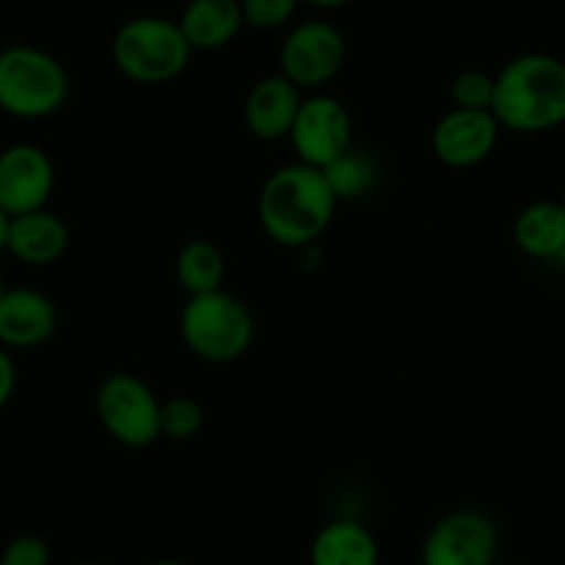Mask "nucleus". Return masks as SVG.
Masks as SVG:
<instances>
[{"mask_svg": "<svg viewBox=\"0 0 565 565\" xmlns=\"http://www.w3.org/2000/svg\"><path fill=\"white\" fill-rule=\"evenodd\" d=\"M497 565H513V563H497Z\"/></svg>", "mask_w": 565, "mask_h": 565, "instance_id": "32", "label": "nucleus"}, {"mask_svg": "<svg viewBox=\"0 0 565 565\" xmlns=\"http://www.w3.org/2000/svg\"><path fill=\"white\" fill-rule=\"evenodd\" d=\"M70 75L47 51L12 45L0 51V111L18 119H45L67 103Z\"/></svg>", "mask_w": 565, "mask_h": 565, "instance_id": "5", "label": "nucleus"}, {"mask_svg": "<svg viewBox=\"0 0 565 565\" xmlns=\"http://www.w3.org/2000/svg\"><path fill=\"white\" fill-rule=\"evenodd\" d=\"M70 247V227L53 211L40 209L31 214H20L9 220L7 253L20 264L51 266L62 260Z\"/></svg>", "mask_w": 565, "mask_h": 565, "instance_id": "14", "label": "nucleus"}, {"mask_svg": "<svg viewBox=\"0 0 565 565\" xmlns=\"http://www.w3.org/2000/svg\"><path fill=\"white\" fill-rule=\"evenodd\" d=\"M192 53L181 25L156 14L128 20L111 42V56L119 73L148 86L175 81L189 67Z\"/></svg>", "mask_w": 565, "mask_h": 565, "instance_id": "3", "label": "nucleus"}, {"mask_svg": "<svg viewBox=\"0 0 565 565\" xmlns=\"http://www.w3.org/2000/svg\"><path fill=\"white\" fill-rule=\"evenodd\" d=\"M181 339L200 361H238L253 347V311L247 302L225 289L189 297L181 311Z\"/></svg>", "mask_w": 565, "mask_h": 565, "instance_id": "4", "label": "nucleus"}, {"mask_svg": "<svg viewBox=\"0 0 565 565\" xmlns=\"http://www.w3.org/2000/svg\"><path fill=\"white\" fill-rule=\"evenodd\" d=\"M0 565H3V563H0Z\"/></svg>", "mask_w": 565, "mask_h": 565, "instance_id": "33", "label": "nucleus"}, {"mask_svg": "<svg viewBox=\"0 0 565 565\" xmlns=\"http://www.w3.org/2000/svg\"><path fill=\"white\" fill-rule=\"evenodd\" d=\"M300 3H308L313 9H341L347 3H352V0H300Z\"/></svg>", "mask_w": 565, "mask_h": 565, "instance_id": "25", "label": "nucleus"}, {"mask_svg": "<svg viewBox=\"0 0 565 565\" xmlns=\"http://www.w3.org/2000/svg\"><path fill=\"white\" fill-rule=\"evenodd\" d=\"M333 189L322 170L289 164L271 172L258 194V220L266 236L280 247H311L335 214Z\"/></svg>", "mask_w": 565, "mask_h": 565, "instance_id": "1", "label": "nucleus"}, {"mask_svg": "<svg viewBox=\"0 0 565 565\" xmlns=\"http://www.w3.org/2000/svg\"><path fill=\"white\" fill-rule=\"evenodd\" d=\"M499 130L502 125L493 117V111L452 108L433 128V153L452 170H469V167L482 164L493 153Z\"/></svg>", "mask_w": 565, "mask_h": 565, "instance_id": "11", "label": "nucleus"}, {"mask_svg": "<svg viewBox=\"0 0 565 565\" xmlns=\"http://www.w3.org/2000/svg\"><path fill=\"white\" fill-rule=\"evenodd\" d=\"M203 405L192 396H172L161 402V436L172 441H189L203 430Z\"/></svg>", "mask_w": 565, "mask_h": 565, "instance_id": "20", "label": "nucleus"}, {"mask_svg": "<svg viewBox=\"0 0 565 565\" xmlns=\"http://www.w3.org/2000/svg\"><path fill=\"white\" fill-rule=\"evenodd\" d=\"M7 227H9V216L0 211V255L7 253Z\"/></svg>", "mask_w": 565, "mask_h": 565, "instance_id": "26", "label": "nucleus"}, {"mask_svg": "<svg viewBox=\"0 0 565 565\" xmlns=\"http://www.w3.org/2000/svg\"><path fill=\"white\" fill-rule=\"evenodd\" d=\"M347 62V40L328 20H308L291 29L280 45V75L300 89H319Z\"/></svg>", "mask_w": 565, "mask_h": 565, "instance_id": "8", "label": "nucleus"}, {"mask_svg": "<svg viewBox=\"0 0 565 565\" xmlns=\"http://www.w3.org/2000/svg\"><path fill=\"white\" fill-rule=\"evenodd\" d=\"M455 108H471V111H491L493 97H497V75H488L482 70H466L455 75L449 86Z\"/></svg>", "mask_w": 565, "mask_h": 565, "instance_id": "21", "label": "nucleus"}, {"mask_svg": "<svg viewBox=\"0 0 565 565\" xmlns=\"http://www.w3.org/2000/svg\"><path fill=\"white\" fill-rule=\"evenodd\" d=\"M311 565H380V543L361 521H330L313 537Z\"/></svg>", "mask_w": 565, "mask_h": 565, "instance_id": "16", "label": "nucleus"}, {"mask_svg": "<svg viewBox=\"0 0 565 565\" xmlns=\"http://www.w3.org/2000/svg\"><path fill=\"white\" fill-rule=\"evenodd\" d=\"M322 172L339 203L366 198L380 183V161L361 148H350L347 153H341Z\"/></svg>", "mask_w": 565, "mask_h": 565, "instance_id": "19", "label": "nucleus"}, {"mask_svg": "<svg viewBox=\"0 0 565 565\" xmlns=\"http://www.w3.org/2000/svg\"><path fill=\"white\" fill-rule=\"evenodd\" d=\"M297 161L324 170L352 148V117L333 95L302 97L300 111L289 134Z\"/></svg>", "mask_w": 565, "mask_h": 565, "instance_id": "9", "label": "nucleus"}, {"mask_svg": "<svg viewBox=\"0 0 565 565\" xmlns=\"http://www.w3.org/2000/svg\"><path fill=\"white\" fill-rule=\"evenodd\" d=\"M81 565H103V563H81Z\"/></svg>", "mask_w": 565, "mask_h": 565, "instance_id": "30", "label": "nucleus"}, {"mask_svg": "<svg viewBox=\"0 0 565 565\" xmlns=\"http://www.w3.org/2000/svg\"><path fill=\"white\" fill-rule=\"evenodd\" d=\"M178 25L192 51H220L231 45L244 29L242 3L238 0H189Z\"/></svg>", "mask_w": 565, "mask_h": 565, "instance_id": "15", "label": "nucleus"}, {"mask_svg": "<svg viewBox=\"0 0 565 565\" xmlns=\"http://www.w3.org/2000/svg\"><path fill=\"white\" fill-rule=\"evenodd\" d=\"M513 242L530 258L554 260L565 247V209L559 200H537L513 222Z\"/></svg>", "mask_w": 565, "mask_h": 565, "instance_id": "17", "label": "nucleus"}, {"mask_svg": "<svg viewBox=\"0 0 565 565\" xmlns=\"http://www.w3.org/2000/svg\"><path fill=\"white\" fill-rule=\"evenodd\" d=\"M497 521L475 508L441 515L422 543V565H497Z\"/></svg>", "mask_w": 565, "mask_h": 565, "instance_id": "7", "label": "nucleus"}, {"mask_svg": "<svg viewBox=\"0 0 565 565\" xmlns=\"http://www.w3.org/2000/svg\"><path fill=\"white\" fill-rule=\"evenodd\" d=\"M7 291H9V286H7V280H3V275H0V297H3V295H7Z\"/></svg>", "mask_w": 565, "mask_h": 565, "instance_id": "29", "label": "nucleus"}, {"mask_svg": "<svg viewBox=\"0 0 565 565\" xmlns=\"http://www.w3.org/2000/svg\"><path fill=\"white\" fill-rule=\"evenodd\" d=\"M493 117L513 134H548L565 125V62L521 53L497 73Z\"/></svg>", "mask_w": 565, "mask_h": 565, "instance_id": "2", "label": "nucleus"}, {"mask_svg": "<svg viewBox=\"0 0 565 565\" xmlns=\"http://www.w3.org/2000/svg\"><path fill=\"white\" fill-rule=\"evenodd\" d=\"M150 565H189V563H183V559L167 557V559H156V563H150Z\"/></svg>", "mask_w": 565, "mask_h": 565, "instance_id": "27", "label": "nucleus"}, {"mask_svg": "<svg viewBox=\"0 0 565 565\" xmlns=\"http://www.w3.org/2000/svg\"><path fill=\"white\" fill-rule=\"evenodd\" d=\"M14 388H18V369H14V361L12 355H9V350L0 347V411L9 405Z\"/></svg>", "mask_w": 565, "mask_h": 565, "instance_id": "24", "label": "nucleus"}, {"mask_svg": "<svg viewBox=\"0 0 565 565\" xmlns=\"http://www.w3.org/2000/svg\"><path fill=\"white\" fill-rule=\"evenodd\" d=\"M238 3H242L244 25L258 31L282 29L300 9V0H238Z\"/></svg>", "mask_w": 565, "mask_h": 565, "instance_id": "22", "label": "nucleus"}, {"mask_svg": "<svg viewBox=\"0 0 565 565\" xmlns=\"http://www.w3.org/2000/svg\"><path fill=\"white\" fill-rule=\"evenodd\" d=\"M56 167L51 156L31 141H18L0 150V211L12 216L47 209Z\"/></svg>", "mask_w": 565, "mask_h": 565, "instance_id": "10", "label": "nucleus"}, {"mask_svg": "<svg viewBox=\"0 0 565 565\" xmlns=\"http://www.w3.org/2000/svg\"><path fill=\"white\" fill-rule=\"evenodd\" d=\"M300 103V86H295L280 73L266 75L249 89L247 100H244V125L260 141L289 139Z\"/></svg>", "mask_w": 565, "mask_h": 565, "instance_id": "13", "label": "nucleus"}, {"mask_svg": "<svg viewBox=\"0 0 565 565\" xmlns=\"http://www.w3.org/2000/svg\"><path fill=\"white\" fill-rule=\"evenodd\" d=\"M58 328V311L47 295L36 289H9L0 297V347L34 350Z\"/></svg>", "mask_w": 565, "mask_h": 565, "instance_id": "12", "label": "nucleus"}, {"mask_svg": "<svg viewBox=\"0 0 565 565\" xmlns=\"http://www.w3.org/2000/svg\"><path fill=\"white\" fill-rule=\"evenodd\" d=\"M3 565H51V546L40 535H18L0 552Z\"/></svg>", "mask_w": 565, "mask_h": 565, "instance_id": "23", "label": "nucleus"}, {"mask_svg": "<svg viewBox=\"0 0 565 565\" xmlns=\"http://www.w3.org/2000/svg\"><path fill=\"white\" fill-rule=\"evenodd\" d=\"M175 275L189 297L220 291L225 282V255L205 238H192L175 258Z\"/></svg>", "mask_w": 565, "mask_h": 565, "instance_id": "18", "label": "nucleus"}, {"mask_svg": "<svg viewBox=\"0 0 565 565\" xmlns=\"http://www.w3.org/2000/svg\"><path fill=\"white\" fill-rule=\"evenodd\" d=\"M95 413L103 430L128 449H145L161 438V399L130 372H114L103 380Z\"/></svg>", "mask_w": 565, "mask_h": 565, "instance_id": "6", "label": "nucleus"}, {"mask_svg": "<svg viewBox=\"0 0 565 565\" xmlns=\"http://www.w3.org/2000/svg\"><path fill=\"white\" fill-rule=\"evenodd\" d=\"M554 260H557V264H559V269L565 271V247L559 249V255H557V258H554Z\"/></svg>", "mask_w": 565, "mask_h": 565, "instance_id": "28", "label": "nucleus"}, {"mask_svg": "<svg viewBox=\"0 0 565 565\" xmlns=\"http://www.w3.org/2000/svg\"><path fill=\"white\" fill-rule=\"evenodd\" d=\"M559 203H563V209H565V194H563V200H559Z\"/></svg>", "mask_w": 565, "mask_h": 565, "instance_id": "31", "label": "nucleus"}]
</instances>
